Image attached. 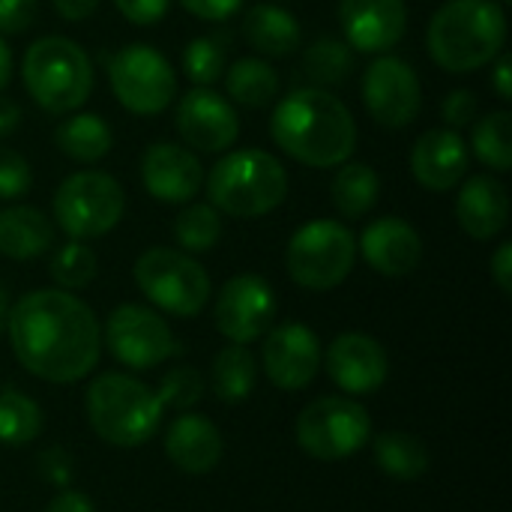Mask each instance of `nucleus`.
<instances>
[{
	"mask_svg": "<svg viewBox=\"0 0 512 512\" xmlns=\"http://www.w3.org/2000/svg\"><path fill=\"white\" fill-rule=\"evenodd\" d=\"M6 330L18 363L48 384H75L102 357L99 318L63 288H39L15 300Z\"/></svg>",
	"mask_w": 512,
	"mask_h": 512,
	"instance_id": "1",
	"label": "nucleus"
},
{
	"mask_svg": "<svg viewBox=\"0 0 512 512\" xmlns=\"http://www.w3.org/2000/svg\"><path fill=\"white\" fill-rule=\"evenodd\" d=\"M270 135L282 153L306 168H339L357 150L351 108L324 87H300L273 108Z\"/></svg>",
	"mask_w": 512,
	"mask_h": 512,
	"instance_id": "2",
	"label": "nucleus"
},
{
	"mask_svg": "<svg viewBox=\"0 0 512 512\" xmlns=\"http://www.w3.org/2000/svg\"><path fill=\"white\" fill-rule=\"evenodd\" d=\"M507 45V12L498 0H447L426 27L429 57L453 75L489 66Z\"/></svg>",
	"mask_w": 512,
	"mask_h": 512,
	"instance_id": "3",
	"label": "nucleus"
},
{
	"mask_svg": "<svg viewBox=\"0 0 512 512\" xmlns=\"http://www.w3.org/2000/svg\"><path fill=\"white\" fill-rule=\"evenodd\" d=\"M84 408L93 432L120 450L144 447L159 432L165 417L156 390L123 372H105L93 378L84 396Z\"/></svg>",
	"mask_w": 512,
	"mask_h": 512,
	"instance_id": "4",
	"label": "nucleus"
},
{
	"mask_svg": "<svg viewBox=\"0 0 512 512\" xmlns=\"http://www.w3.org/2000/svg\"><path fill=\"white\" fill-rule=\"evenodd\" d=\"M210 204L234 219H261L288 195V171L267 150H231L204 177Z\"/></svg>",
	"mask_w": 512,
	"mask_h": 512,
	"instance_id": "5",
	"label": "nucleus"
},
{
	"mask_svg": "<svg viewBox=\"0 0 512 512\" xmlns=\"http://www.w3.org/2000/svg\"><path fill=\"white\" fill-rule=\"evenodd\" d=\"M21 78L33 102L48 114H72L93 93V63L69 36H39L30 42Z\"/></svg>",
	"mask_w": 512,
	"mask_h": 512,
	"instance_id": "6",
	"label": "nucleus"
},
{
	"mask_svg": "<svg viewBox=\"0 0 512 512\" xmlns=\"http://www.w3.org/2000/svg\"><path fill=\"white\" fill-rule=\"evenodd\" d=\"M357 264V237L339 219H312L291 234L285 267L306 291L339 288Z\"/></svg>",
	"mask_w": 512,
	"mask_h": 512,
	"instance_id": "7",
	"label": "nucleus"
},
{
	"mask_svg": "<svg viewBox=\"0 0 512 512\" xmlns=\"http://www.w3.org/2000/svg\"><path fill=\"white\" fill-rule=\"evenodd\" d=\"M135 285L138 291L162 312L177 318H195L210 300V276L189 255L168 246H153L135 261Z\"/></svg>",
	"mask_w": 512,
	"mask_h": 512,
	"instance_id": "8",
	"label": "nucleus"
},
{
	"mask_svg": "<svg viewBox=\"0 0 512 512\" xmlns=\"http://www.w3.org/2000/svg\"><path fill=\"white\" fill-rule=\"evenodd\" d=\"M51 210L69 240H93L117 228L126 213V192L105 171H75L57 186Z\"/></svg>",
	"mask_w": 512,
	"mask_h": 512,
	"instance_id": "9",
	"label": "nucleus"
},
{
	"mask_svg": "<svg viewBox=\"0 0 512 512\" xmlns=\"http://www.w3.org/2000/svg\"><path fill=\"white\" fill-rule=\"evenodd\" d=\"M294 432L306 456L318 462H342L369 444L372 417L348 396H324L300 411Z\"/></svg>",
	"mask_w": 512,
	"mask_h": 512,
	"instance_id": "10",
	"label": "nucleus"
},
{
	"mask_svg": "<svg viewBox=\"0 0 512 512\" xmlns=\"http://www.w3.org/2000/svg\"><path fill=\"white\" fill-rule=\"evenodd\" d=\"M108 84L117 102L141 117L162 114L177 96V72L153 45L135 42L105 57Z\"/></svg>",
	"mask_w": 512,
	"mask_h": 512,
	"instance_id": "11",
	"label": "nucleus"
},
{
	"mask_svg": "<svg viewBox=\"0 0 512 512\" xmlns=\"http://www.w3.org/2000/svg\"><path fill=\"white\" fill-rule=\"evenodd\" d=\"M105 345L117 363L144 372L177 354V339L165 318L150 306L123 303L105 321Z\"/></svg>",
	"mask_w": 512,
	"mask_h": 512,
	"instance_id": "12",
	"label": "nucleus"
},
{
	"mask_svg": "<svg viewBox=\"0 0 512 512\" xmlns=\"http://www.w3.org/2000/svg\"><path fill=\"white\" fill-rule=\"evenodd\" d=\"M363 105L369 117L384 129H405L423 108V84L417 69L396 57L378 54L363 72Z\"/></svg>",
	"mask_w": 512,
	"mask_h": 512,
	"instance_id": "13",
	"label": "nucleus"
},
{
	"mask_svg": "<svg viewBox=\"0 0 512 512\" xmlns=\"http://www.w3.org/2000/svg\"><path fill=\"white\" fill-rule=\"evenodd\" d=\"M276 318V294L258 273H240L228 279L216 297V330L234 345H252L264 339Z\"/></svg>",
	"mask_w": 512,
	"mask_h": 512,
	"instance_id": "14",
	"label": "nucleus"
},
{
	"mask_svg": "<svg viewBox=\"0 0 512 512\" xmlns=\"http://www.w3.org/2000/svg\"><path fill=\"white\" fill-rule=\"evenodd\" d=\"M261 366L273 387L288 393L306 390L321 372V342L300 321L270 327L264 333Z\"/></svg>",
	"mask_w": 512,
	"mask_h": 512,
	"instance_id": "15",
	"label": "nucleus"
},
{
	"mask_svg": "<svg viewBox=\"0 0 512 512\" xmlns=\"http://www.w3.org/2000/svg\"><path fill=\"white\" fill-rule=\"evenodd\" d=\"M174 126L183 144L201 153H222L240 138V117L234 105L213 87H192L177 99Z\"/></svg>",
	"mask_w": 512,
	"mask_h": 512,
	"instance_id": "16",
	"label": "nucleus"
},
{
	"mask_svg": "<svg viewBox=\"0 0 512 512\" xmlns=\"http://www.w3.org/2000/svg\"><path fill=\"white\" fill-rule=\"evenodd\" d=\"M327 375L348 396H369L387 384L390 357L384 345L369 333H342L324 354Z\"/></svg>",
	"mask_w": 512,
	"mask_h": 512,
	"instance_id": "17",
	"label": "nucleus"
},
{
	"mask_svg": "<svg viewBox=\"0 0 512 512\" xmlns=\"http://www.w3.org/2000/svg\"><path fill=\"white\" fill-rule=\"evenodd\" d=\"M339 24L345 42L363 54H387L405 39V0H339Z\"/></svg>",
	"mask_w": 512,
	"mask_h": 512,
	"instance_id": "18",
	"label": "nucleus"
},
{
	"mask_svg": "<svg viewBox=\"0 0 512 512\" xmlns=\"http://www.w3.org/2000/svg\"><path fill=\"white\" fill-rule=\"evenodd\" d=\"M141 183L162 204H189L204 186V168L189 147L156 141L141 156Z\"/></svg>",
	"mask_w": 512,
	"mask_h": 512,
	"instance_id": "19",
	"label": "nucleus"
},
{
	"mask_svg": "<svg viewBox=\"0 0 512 512\" xmlns=\"http://www.w3.org/2000/svg\"><path fill=\"white\" fill-rule=\"evenodd\" d=\"M357 255H363V261L375 273L399 279L420 267L423 237L411 222H405L399 216H381L363 228V234L357 240Z\"/></svg>",
	"mask_w": 512,
	"mask_h": 512,
	"instance_id": "20",
	"label": "nucleus"
},
{
	"mask_svg": "<svg viewBox=\"0 0 512 512\" xmlns=\"http://www.w3.org/2000/svg\"><path fill=\"white\" fill-rule=\"evenodd\" d=\"M471 165L465 138L456 129H429L411 150V174L429 192L456 189Z\"/></svg>",
	"mask_w": 512,
	"mask_h": 512,
	"instance_id": "21",
	"label": "nucleus"
},
{
	"mask_svg": "<svg viewBox=\"0 0 512 512\" xmlns=\"http://www.w3.org/2000/svg\"><path fill=\"white\" fill-rule=\"evenodd\" d=\"M165 456L177 471L204 477L219 468L225 456V441L210 417L183 411L165 432Z\"/></svg>",
	"mask_w": 512,
	"mask_h": 512,
	"instance_id": "22",
	"label": "nucleus"
},
{
	"mask_svg": "<svg viewBox=\"0 0 512 512\" xmlns=\"http://www.w3.org/2000/svg\"><path fill=\"white\" fill-rule=\"evenodd\" d=\"M456 222L471 240H492L510 222V192L495 174H474L459 183Z\"/></svg>",
	"mask_w": 512,
	"mask_h": 512,
	"instance_id": "23",
	"label": "nucleus"
},
{
	"mask_svg": "<svg viewBox=\"0 0 512 512\" xmlns=\"http://www.w3.org/2000/svg\"><path fill=\"white\" fill-rule=\"evenodd\" d=\"M54 246V222L30 204H12L0 210V255L12 261H30Z\"/></svg>",
	"mask_w": 512,
	"mask_h": 512,
	"instance_id": "24",
	"label": "nucleus"
},
{
	"mask_svg": "<svg viewBox=\"0 0 512 512\" xmlns=\"http://www.w3.org/2000/svg\"><path fill=\"white\" fill-rule=\"evenodd\" d=\"M243 36L264 57H288L300 48L303 30L288 9L276 3H255L243 18Z\"/></svg>",
	"mask_w": 512,
	"mask_h": 512,
	"instance_id": "25",
	"label": "nucleus"
},
{
	"mask_svg": "<svg viewBox=\"0 0 512 512\" xmlns=\"http://www.w3.org/2000/svg\"><path fill=\"white\" fill-rule=\"evenodd\" d=\"M54 144L63 156H69L72 162H84L93 165L99 159H105L111 153L114 135L111 126L90 111H72L66 120L57 123L54 129Z\"/></svg>",
	"mask_w": 512,
	"mask_h": 512,
	"instance_id": "26",
	"label": "nucleus"
},
{
	"mask_svg": "<svg viewBox=\"0 0 512 512\" xmlns=\"http://www.w3.org/2000/svg\"><path fill=\"white\" fill-rule=\"evenodd\" d=\"M210 384L219 402L225 405H240L252 396L258 384V360L249 351V345H225L213 357L210 369Z\"/></svg>",
	"mask_w": 512,
	"mask_h": 512,
	"instance_id": "27",
	"label": "nucleus"
},
{
	"mask_svg": "<svg viewBox=\"0 0 512 512\" xmlns=\"http://www.w3.org/2000/svg\"><path fill=\"white\" fill-rule=\"evenodd\" d=\"M372 453H375V465L381 468V474L402 480V483L420 480L432 465L429 447L411 432H381L372 441Z\"/></svg>",
	"mask_w": 512,
	"mask_h": 512,
	"instance_id": "28",
	"label": "nucleus"
},
{
	"mask_svg": "<svg viewBox=\"0 0 512 512\" xmlns=\"http://www.w3.org/2000/svg\"><path fill=\"white\" fill-rule=\"evenodd\" d=\"M228 102L243 108H267L279 96V75L264 57H240L225 69Z\"/></svg>",
	"mask_w": 512,
	"mask_h": 512,
	"instance_id": "29",
	"label": "nucleus"
},
{
	"mask_svg": "<svg viewBox=\"0 0 512 512\" xmlns=\"http://www.w3.org/2000/svg\"><path fill=\"white\" fill-rule=\"evenodd\" d=\"M333 207L345 219H363L381 198V177L366 162H345L330 186Z\"/></svg>",
	"mask_w": 512,
	"mask_h": 512,
	"instance_id": "30",
	"label": "nucleus"
},
{
	"mask_svg": "<svg viewBox=\"0 0 512 512\" xmlns=\"http://www.w3.org/2000/svg\"><path fill=\"white\" fill-rule=\"evenodd\" d=\"M354 66V48L339 36H321L303 54V75L312 81V87H336L351 78Z\"/></svg>",
	"mask_w": 512,
	"mask_h": 512,
	"instance_id": "31",
	"label": "nucleus"
},
{
	"mask_svg": "<svg viewBox=\"0 0 512 512\" xmlns=\"http://www.w3.org/2000/svg\"><path fill=\"white\" fill-rule=\"evenodd\" d=\"M42 435V408L21 390H0V444L24 447Z\"/></svg>",
	"mask_w": 512,
	"mask_h": 512,
	"instance_id": "32",
	"label": "nucleus"
},
{
	"mask_svg": "<svg viewBox=\"0 0 512 512\" xmlns=\"http://www.w3.org/2000/svg\"><path fill=\"white\" fill-rule=\"evenodd\" d=\"M471 147L477 159L498 171L507 174L512 168V114L510 111H489L483 120H474V135Z\"/></svg>",
	"mask_w": 512,
	"mask_h": 512,
	"instance_id": "33",
	"label": "nucleus"
},
{
	"mask_svg": "<svg viewBox=\"0 0 512 512\" xmlns=\"http://www.w3.org/2000/svg\"><path fill=\"white\" fill-rule=\"evenodd\" d=\"M174 240L183 252H210L222 240V213L213 204H186L174 219Z\"/></svg>",
	"mask_w": 512,
	"mask_h": 512,
	"instance_id": "34",
	"label": "nucleus"
},
{
	"mask_svg": "<svg viewBox=\"0 0 512 512\" xmlns=\"http://www.w3.org/2000/svg\"><path fill=\"white\" fill-rule=\"evenodd\" d=\"M225 60H228V36H222V33L195 36L183 48V72L195 87L216 84L228 69Z\"/></svg>",
	"mask_w": 512,
	"mask_h": 512,
	"instance_id": "35",
	"label": "nucleus"
},
{
	"mask_svg": "<svg viewBox=\"0 0 512 512\" xmlns=\"http://www.w3.org/2000/svg\"><path fill=\"white\" fill-rule=\"evenodd\" d=\"M48 270H51V279L57 282V288L75 294L96 279L99 261H96V252L84 240H69L51 255Z\"/></svg>",
	"mask_w": 512,
	"mask_h": 512,
	"instance_id": "36",
	"label": "nucleus"
},
{
	"mask_svg": "<svg viewBox=\"0 0 512 512\" xmlns=\"http://www.w3.org/2000/svg\"><path fill=\"white\" fill-rule=\"evenodd\" d=\"M204 378H201V372L198 369H192V366H174L171 372H165L162 375V381H159V387H156V396H159V402H162V408L168 411H192L198 402H201V396H204Z\"/></svg>",
	"mask_w": 512,
	"mask_h": 512,
	"instance_id": "37",
	"label": "nucleus"
},
{
	"mask_svg": "<svg viewBox=\"0 0 512 512\" xmlns=\"http://www.w3.org/2000/svg\"><path fill=\"white\" fill-rule=\"evenodd\" d=\"M30 186H33L30 162L12 147H0V198L18 201L30 192Z\"/></svg>",
	"mask_w": 512,
	"mask_h": 512,
	"instance_id": "38",
	"label": "nucleus"
},
{
	"mask_svg": "<svg viewBox=\"0 0 512 512\" xmlns=\"http://www.w3.org/2000/svg\"><path fill=\"white\" fill-rule=\"evenodd\" d=\"M441 114H444L447 129H456V132H459V129H465V126H471V123L477 120V114H480V99H477L474 90H453V93L444 99Z\"/></svg>",
	"mask_w": 512,
	"mask_h": 512,
	"instance_id": "39",
	"label": "nucleus"
},
{
	"mask_svg": "<svg viewBox=\"0 0 512 512\" xmlns=\"http://www.w3.org/2000/svg\"><path fill=\"white\" fill-rule=\"evenodd\" d=\"M114 6L129 24L150 27V24H156V21H162L168 15L171 0H114Z\"/></svg>",
	"mask_w": 512,
	"mask_h": 512,
	"instance_id": "40",
	"label": "nucleus"
},
{
	"mask_svg": "<svg viewBox=\"0 0 512 512\" xmlns=\"http://www.w3.org/2000/svg\"><path fill=\"white\" fill-rule=\"evenodd\" d=\"M36 0H0V36L24 33L36 18Z\"/></svg>",
	"mask_w": 512,
	"mask_h": 512,
	"instance_id": "41",
	"label": "nucleus"
},
{
	"mask_svg": "<svg viewBox=\"0 0 512 512\" xmlns=\"http://www.w3.org/2000/svg\"><path fill=\"white\" fill-rule=\"evenodd\" d=\"M177 3L201 21H228L243 6V0H177Z\"/></svg>",
	"mask_w": 512,
	"mask_h": 512,
	"instance_id": "42",
	"label": "nucleus"
},
{
	"mask_svg": "<svg viewBox=\"0 0 512 512\" xmlns=\"http://www.w3.org/2000/svg\"><path fill=\"white\" fill-rule=\"evenodd\" d=\"M492 279L495 285L501 288L504 297L512 294V246L510 243H501L498 252L492 255Z\"/></svg>",
	"mask_w": 512,
	"mask_h": 512,
	"instance_id": "43",
	"label": "nucleus"
},
{
	"mask_svg": "<svg viewBox=\"0 0 512 512\" xmlns=\"http://www.w3.org/2000/svg\"><path fill=\"white\" fill-rule=\"evenodd\" d=\"M495 69H492V87H495V93H498V99L501 102H510L512 99V60L507 51H501L495 60Z\"/></svg>",
	"mask_w": 512,
	"mask_h": 512,
	"instance_id": "44",
	"label": "nucleus"
},
{
	"mask_svg": "<svg viewBox=\"0 0 512 512\" xmlns=\"http://www.w3.org/2000/svg\"><path fill=\"white\" fill-rule=\"evenodd\" d=\"M45 512H96V507H93V501H90L84 492L66 489V492H60V495H54V498L48 501Z\"/></svg>",
	"mask_w": 512,
	"mask_h": 512,
	"instance_id": "45",
	"label": "nucleus"
},
{
	"mask_svg": "<svg viewBox=\"0 0 512 512\" xmlns=\"http://www.w3.org/2000/svg\"><path fill=\"white\" fill-rule=\"evenodd\" d=\"M54 9L66 21H84L99 9V0H54Z\"/></svg>",
	"mask_w": 512,
	"mask_h": 512,
	"instance_id": "46",
	"label": "nucleus"
},
{
	"mask_svg": "<svg viewBox=\"0 0 512 512\" xmlns=\"http://www.w3.org/2000/svg\"><path fill=\"white\" fill-rule=\"evenodd\" d=\"M18 123H21V105L0 96V138L12 135L18 129Z\"/></svg>",
	"mask_w": 512,
	"mask_h": 512,
	"instance_id": "47",
	"label": "nucleus"
},
{
	"mask_svg": "<svg viewBox=\"0 0 512 512\" xmlns=\"http://www.w3.org/2000/svg\"><path fill=\"white\" fill-rule=\"evenodd\" d=\"M9 81H12V51H9L6 39L0 36V93L6 90Z\"/></svg>",
	"mask_w": 512,
	"mask_h": 512,
	"instance_id": "48",
	"label": "nucleus"
},
{
	"mask_svg": "<svg viewBox=\"0 0 512 512\" xmlns=\"http://www.w3.org/2000/svg\"><path fill=\"white\" fill-rule=\"evenodd\" d=\"M6 321H9V297H6V288L0 285V336L6 333Z\"/></svg>",
	"mask_w": 512,
	"mask_h": 512,
	"instance_id": "49",
	"label": "nucleus"
},
{
	"mask_svg": "<svg viewBox=\"0 0 512 512\" xmlns=\"http://www.w3.org/2000/svg\"><path fill=\"white\" fill-rule=\"evenodd\" d=\"M498 3H510V0H498Z\"/></svg>",
	"mask_w": 512,
	"mask_h": 512,
	"instance_id": "50",
	"label": "nucleus"
},
{
	"mask_svg": "<svg viewBox=\"0 0 512 512\" xmlns=\"http://www.w3.org/2000/svg\"><path fill=\"white\" fill-rule=\"evenodd\" d=\"M270 3H276V0H270Z\"/></svg>",
	"mask_w": 512,
	"mask_h": 512,
	"instance_id": "51",
	"label": "nucleus"
}]
</instances>
